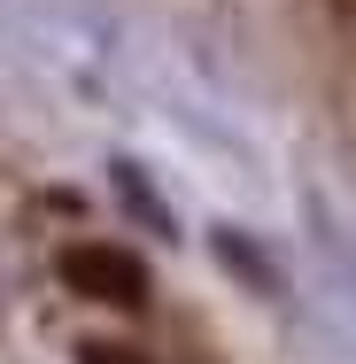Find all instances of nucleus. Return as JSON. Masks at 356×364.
I'll use <instances>...</instances> for the list:
<instances>
[{"label":"nucleus","instance_id":"1","mask_svg":"<svg viewBox=\"0 0 356 364\" xmlns=\"http://www.w3.org/2000/svg\"><path fill=\"white\" fill-rule=\"evenodd\" d=\"M63 287L85 294V302H109V310H147V264L124 248V240H70L55 256Z\"/></svg>","mask_w":356,"mask_h":364},{"label":"nucleus","instance_id":"2","mask_svg":"<svg viewBox=\"0 0 356 364\" xmlns=\"http://www.w3.org/2000/svg\"><path fill=\"white\" fill-rule=\"evenodd\" d=\"M77 364H155V357H147V349H124V341H85Z\"/></svg>","mask_w":356,"mask_h":364}]
</instances>
